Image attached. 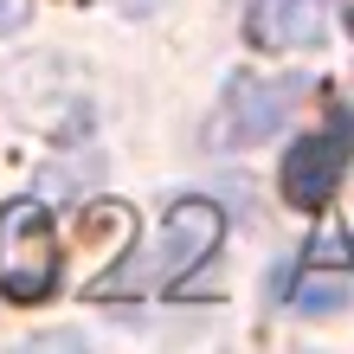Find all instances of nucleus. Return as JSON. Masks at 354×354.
I'll return each instance as SVG.
<instances>
[{
	"instance_id": "f257e3e1",
	"label": "nucleus",
	"mask_w": 354,
	"mask_h": 354,
	"mask_svg": "<svg viewBox=\"0 0 354 354\" xmlns=\"http://www.w3.org/2000/svg\"><path fill=\"white\" fill-rule=\"evenodd\" d=\"M219 232H225V219H219L213 200H180L174 213H168V225H161V245H155L149 258H136L122 277H110V290H129V283H174L180 270H194V264L219 245Z\"/></svg>"
},
{
	"instance_id": "f03ea898",
	"label": "nucleus",
	"mask_w": 354,
	"mask_h": 354,
	"mask_svg": "<svg viewBox=\"0 0 354 354\" xmlns=\"http://www.w3.org/2000/svg\"><path fill=\"white\" fill-rule=\"evenodd\" d=\"M58 277V245H52V225L32 200H19L0 213V290L13 303H32L46 297Z\"/></svg>"
},
{
	"instance_id": "7ed1b4c3",
	"label": "nucleus",
	"mask_w": 354,
	"mask_h": 354,
	"mask_svg": "<svg viewBox=\"0 0 354 354\" xmlns=\"http://www.w3.org/2000/svg\"><path fill=\"white\" fill-rule=\"evenodd\" d=\"M303 97V77H239L232 91H225V110L213 122V142L219 149H252V142H270L290 122V110H297Z\"/></svg>"
},
{
	"instance_id": "20e7f679",
	"label": "nucleus",
	"mask_w": 354,
	"mask_h": 354,
	"mask_svg": "<svg viewBox=\"0 0 354 354\" xmlns=\"http://www.w3.org/2000/svg\"><path fill=\"white\" fill-rule=\"evenodd\" d=\"M348 161H354V122H348V116H342L335 136H303L297 149L283 155V194H290V206L322 213V206L335 200Z\"/></svg>"
},
{
	"instance_id": "39448f33",
	"label": "nucleus",
	"mask_w": 354,
	"mask_h": 354,
	"mask_svg": "<svg viewBox=\"0 0 354 354\" xmlns=\"http://www.w3.org/2000/svg\"><path fill=\"white\" fill-rule=\"evenodd\" d=\"M252 46L264 52H303L328 26V0H252Z\"/></svg>"
},
{
	"instance_id": "423d86ee",
	"label": "nucleus",
	"mask_w": 354,
	"mask_h": 354,
	"mask_svg": "<svg viewBox=\"0 0 354 354\" xmlns=\"http://www.w3.org/2000/svg\"><path fill=\"white\" fill-rule=\"evenodd\" d=\"M290 309H297V316H335V309H354V270L309 258V270L290 283Z\"/></svg>"
},
{
	"instance_id": "0eeeda50",
	"label": "nucleus",
	"mask_w": 354,
	"mask_h": 354,
	"mask_svg": "<svg viewBox=\"0 0 354 354\" xmlns=\"http://www.w3.org/2000/svg\"><path fill=\"white\" fill-rule=\"evenodd\" d=\"M316 264H354L348 232H322V239H316Z\"/></svg>"
},
{
	"instance_id": "6e6552de",
	"label": "nucleus",
	"mask_w": 354,
	"mask_h": 354,
	"mask_svg": "<svg viewBox=\"0 0 354 354\" xmlns=\"http://www.w3.org/2000/svg\"><path fill=\"white\" fill-rule=\"evenodd\" d=\"M19 19H26V0H0V32L19 26Z\"/></svg>"
}]
</instances>
